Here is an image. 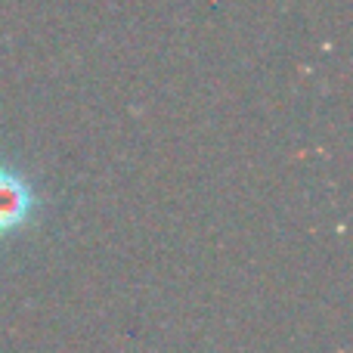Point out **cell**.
Instances as JSON below:
<instances>
[{"mask_svg":"<svg viewBox=\"0 0 353 353\" xmlns=\"http://www.w3.org/2000/svg\"><path fill=\"white\" fill-rule=\"evenodd\" d=\"M37 208L34 189L16 168H0V236L25 230Z\"/></svg>","mask_w":353,"mask_h":353,"instance_id":"1","label":"cell"}]
</instances>
